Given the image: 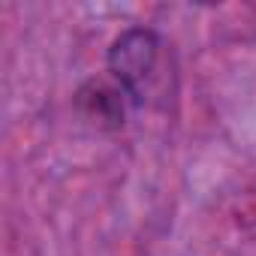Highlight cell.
<instances>
[{
	"label": "cell",
	"mask_w": 256,
	"mask_h": 256,
	"mask_svg": "<svg viewBox=\"0 0 256 256\" xmlns=\"http://www.w3.org/2000/svg\"><path fill=\"white\" fill-rule=\"evenodd\" d=\"M163 64V40L151 28L124 30L108 48V72L112 82L124 90L133 106H145L154 96Z\"/></svg>",
	"instance_id": "6da1fadb"
},
{
	"label": "cell",
	"mask_w": 256,
	"mask_h": 256,
	"mask_svg": "<svg viewBox=\"0 0 256 256\" xmlns=\"http://www.w3.org/2000/svg\"><path fill=\"white\" fill-rule=\"evenodd\" d=\"M78 108L82 114L96 124V126H120L124 124V90L118 84H102V82H88L78 90Z\"/></svg>",
	"instance_id": "7a4b0ae2"
}]
</instances>
